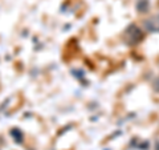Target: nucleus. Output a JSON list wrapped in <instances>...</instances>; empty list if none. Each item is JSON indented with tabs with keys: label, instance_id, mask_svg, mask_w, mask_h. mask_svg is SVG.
Segmentation results:
<instances>
[{
	"label": "nucleus",
	"instance_id": "nucleus-2",
	"mask_svg": "<svg viewBox=\"0 0 159 150\" xmlns=\"http://www.w3.org/2000/svg\"><path fill=\"white\" fill-rule=\"evenodd\" d=\"M131 28H133V32H127V35H130V41H131L133 44L141 41L142 37H143V32H142L139 28H137L135 26H133Z\"/></svg>",
	"mask_w": 159,
	"mask_h": 150
},
{
	"label": "nucleus",
	"instance_id": "nucleus-1",
	"mask_svg": "<svg viewBox=\"0 0 159 150\" xmlns=\"http://www.w3.org/2000/svg\"><path fill=\"white\" fill-rule=\"evenodd\" d=\"M143 26H145V29L148 32H159V13L155 17L145 20V24H143Z\"/></svg>",
	"mask_w": 159,
	"mask_h": 150
},
{
	"label": "nucleus",
	"instance_id": "nucleus-3",
	"mask_svg": "<svg viewBox=\"0 0 159 150\" xmlns=\"http://www.w3.org/2000/svg\"><path fill=\"white\" fill-rule=\"evenodd\" d=\"M148 7H150V3H148V0H139V2L137 3L138 12H147Z\"/></svg>",
	"mask_w": 159,
	"mask_h": 150
}]
</instances>
